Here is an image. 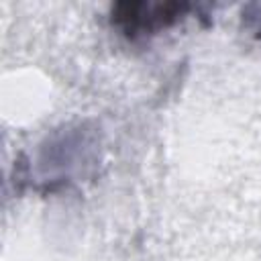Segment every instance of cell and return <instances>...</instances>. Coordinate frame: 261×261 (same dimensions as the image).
Masks as SVG:
<instances>
[{
  "instance_id": "1",
  "label": "cell",
  "mask_w": 261,
  "mask_h": 261,
  "mask_svg": "<svg viewBox=\"0 0 261 261\" xmlns=\"http://www.w3.org/2000/svg\"><path fill=\"white\" fill-rule=\"evenodd\" d=\"M194 10L192 4L179 2H118L112 6V24L118 27L126 37H145L155 35L161 29H167Z\"/></svg>"
}]
</instances>
